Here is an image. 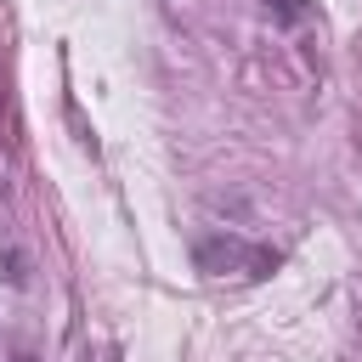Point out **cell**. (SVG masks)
Here are the masks:
<instances>
[{
	"label": "cell",
	"instance_id": "cell-3",
	"mask_svg": "<svg viewBox=\"0 0 362 362\" xmlns=\"http://www.w3.org/2000/svg\"><path fill=\"white\" fill-rule=\"evenodd\" d=\"M0 266H6V283H17V288L28 283V260H23L17 249H0Z\"/></svg>",
	"mask_w": 362,
	"mask_h": 362
},
{
	"label": "cell",
	"instance_id": "cell-2",
	"mask_svg": "<svg viewBox=\"0 0 362 362\" xmlns=\"http://www.w3.org/2000/svg\"><path fill=\"white\" fill-rule=\"evenodd\" d=\"M266 11H272V23H283V28H300V23L311 17V0H266Z\"/></svg>",
	"mask_w": 362,
	"mask_h": 362
},
{
	"label": "cell",
	"instance_id": "cell-1",
	"mask_svg": "<svg viewBox=\"0 0 362 362\" xmlns=\"http://www.w3.org/2000/svg\"><path fill=\"white\" fill-rule=\"evenodd\" d=\"M192 266H198L204 277H243V283H260V277L277 272V249L249 243V238H238V232H204V238L192 243Z\"/></svg>",
	"mask_w": 362,
	"mask_h": 362
}]
</instances>
